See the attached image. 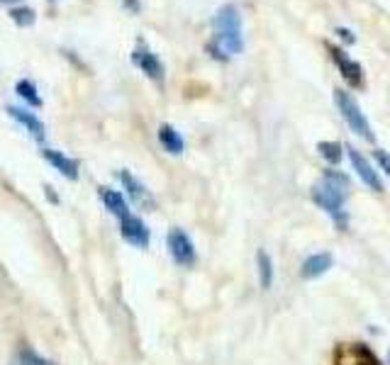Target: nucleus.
Segmentation results:
<instances>
[{"instance_id":"obj_14","label":"nucleus","mask_w":390,"mask_h":365,"mask_svg":"<svg viewBox=\"0 0 390 365\" xmlns=\"http://www.w3.org/2000/svg\"><path fill=\"white\" fill-rule=\"evenodd\" d=\"M100 200H103V205L108 207L110 214H115L118 219H122V217L132 214L130 212V205H127V198H125L120 190H113V188H100L98 190Z\"/></svg>"},{"instance_id":"obj_15","label":"nucleus","mask_w":390,"mask_h":365,"mask_svg":"<svg viewBox=\"0 0 390 365\" xmlns=\"http://www.w3.org/2000/svg\"><path fill=\"white\" fill-rule=\"evenodd\" d=\"M159 141H161L163 151L173 153V156H178V153H183V149H186V141H183L181 132H178L176 127H171V124L159 127Z\"/></svg>"},{"instance_id":"obj_22","label":"nucleus","mask_w":390,"mask_h":365,"mask_svg":"<svg viewBox=\"0 0 390 365\" xmlns=\"http://www.w3.org/2000/svg\"><path fill=\"white\" fill-rule=\"evenodd\" d=\"M336 34H339L341 39L346 41V44H354V41H356V37L351 34V30H346V27H336Z\"/></svg>"},{"instance_id":"obj_10","label":"nucleus","mask_w":390,"mask_h":365,"mask_svg":"<svg viewBox=\"0 0 390 365\" xmlns=\"http://www.w3.org/2000/svg\"><path fill=\"white\" fill-rule=\"evenodd\" d=\"M213 30L215 32H241V15L237 5H222L213 18Z\"/></svg>"},{"instance_id":"obj_11","label":"nucleus","mask_w":390,"mask_h":365,"mask_svg":"<svg viewBox=\"0 0 390 365\" xmlns=\"http://www.w3.org/2000/svg\"><path fill=\"white\" fill-rule=\"evenodd\" d=\"M42 156L56 168L68 181H78V161L76 158H68L64 151H56V149H42Z\"/></svg>"},{"instance_id":"obj_8","label":"nucleus","mask_w":390,"mask_h":365,"mask_svg":"<svg viewBox=\"0 0 390 365\" xmlns=\"http://www.w3.org/2000/svg\"><path fill=\"white\" fill-rule=\"evenodd\" d=\"M115 176H118L120 183H122L125 193H127V198L137 205V207H141V210H154L156 203H154V198H151L149 190L144 188V183L137 181V178L132 176L130 171H118Z\"/></svg>"},{"instance_id":"obj_3","label":"nucleus","mask_w":390,"mask_h":365,"mask_svg":"<svg viewBox=\"0 0 390 365\" xmlns=\"http://www.w3.org/2000/svg\"><path fill=\"white\" fill-rule=\"evenodd\" d=\"M166 246H168V253H171V258H173V263H176V266L191 268V266H195V261H198L195 243H193L191 236H188L186 231L181 229V226H173V229H168Z\"/></svg>"},{"instance_id":"obj_25","label":"nucleus","mask_w":390,"mask_h":365,"mask_svg":"<svg viewBox=\"0 0 390 365\" xmlns=\"http://www.w3.org/2000/svg\"><path fill=\"white\" fill-rule=\"evenodd\" d=\"M388 365H390V351H388Z\"/></svg>"},{"instance_id":"obj_9","label":"nucleus","mask_w":390,"mask_h":365,"mask_svg":"<svg viewBox=\"0 0 390 365\" xmlns=\"http://www.w3.org/2000/svg\"><path fill=\"white\" fill-rule=\"evenodd\" d=\"M132 63H134L137 68H141V73H146L151 81H156V83L163 81V63L159 61V56H156L149 46L141 44V41L137 44V49L132 51Z\"/></svg>"},{"instance_id":"obj_16","label":"nucleus","mask_w":390,"mask_h":365,"mask_svg":"<svg viewBox=\"0 0 390 365\" xmlns=\"http://www.w3.org/2000/svg\"><path fill=\"white\" fill-rule=\"evenodd\" d=\"M256 271H259L261 290H268L273 285V261L263 248H259V253H256Z\"/></svg>"},{"instance_id":"obj_12","label":"nucleus","mask_w":390,"mask_h":365,"mask_svg":"<svg viewBox=\"0 0 390 365\" xmlns=\"http://www.w3.org/2000/svg\"><path fill=\"white\" fill-rule=\"evenodd\" d=\"M332 263H334V256H332L329 251H325V253H313V256H308V258L303 261V266H300V275H303L305 280L320 278V275H325L327 271H329Z\"/></svg>"},{"instance_id":"obj_7","label":"nucleus","mask_w":390,"mask_h":365,"mask_svg":"<svg viewBox=\"0 0 390 365\" xmlns=\"http://www.w3.org/2000/svg\"><path fill=\"white\" fill-rule=\"evenodd\" d=\"M346 153H349V161H351V166H354L356 176L361 178L363 185H368V188H371L373 193H383L381 176H378V171L371 166V161H368V158L363 156V153L356 149V146H346Z\"/></svg>"},{"instance_id":"obj_13","label":"nucleus","mask_w":390,"mask_h":365,"mask_svg":"<svg viewBox=\"0 0 390 365\" xmlns=\"http://www.w3.org/2000/svg\"><path fill=\"white\" fill-rule=\"evenodd\" d=\"M8 115L15 122H20V124H23L37 141H44V124H42V120L37 117L34 113H30V110H25V108H15V105H10Z\"/></svg>"},{"instance_id":"obj_20","label":"nucleus","mask_w":390,"mask_h":365,"mask_svg":"<svg viewBox=\"0 0 390 365\" xmlns=\"http://www.w3.org/2000/svg\"><path fill=\"white\" fill-rule=\"evenodd\" d=\"M10 18L15 20V23L20 25V27H32L34 25V20H37V15H34V10L32 8H13L10 10Z\"/></svg>"},{"instance_id":"obj_18","label":"nucleus","mask_w":390,"mask_h":365,"mask_svg":"<svg viewBox=\"0 0 390 365\" xmlns=\"http://www.w3.org/2000/svg\"><path fill=\"white\" fill-rule=\"evenodd\" d=\"M15 93H18L27 105H32V108H42V98L37 95V88H34L32 81H18V86H15Z\"/></svg>"},{"instance_id":"obj_24","label":"nucleus","mask_w":390,"mask_h":365,"mask_svg":"<svg viewBox=\"0 0 390 365\" xmlns=\"http://www.w3.org/2000/svg\"><path fill=\"white\" fill-rule=\"evenodd\" d=\"M0 3H13V0H0Z\"/></svg>"},{"instance_id":"obj_4","label":"nucleus","mask_w":390,"mask_h":365,"mask_svg":"<svg viewBox=\"0 0 390 365\" xmlns=\"http://www.w3.org/2000/svg\"><path fill=\"white\" fill-rule=\"evenodd\" d=\"M244 49V39H241V32H215L213 39L208 44V51L213 54V59L218 61H227L229 56L241 54Z\"/></svg>"},{"instance_id":"obj_6","label":"nucleus","mask_w":390,"mask_h":365,"mask_svg":"<svg viewBox=\"0 0 390 365\" xmlns=\"http://www.w3.org/2000/svg\"><path fill=\"white\" fill-rule=\"evenodd\" d=\"M327 49H329L332 59H334L336 68L341 71L344 81L349 83L351 88H361L363 86V68H361V63L354 61L344 49H339V46H334V44H327Z\"/></svg>"},{"instance_id":"obj_23","label":"nucleus","mask_w":390,"mask_h":365,"mask_svg":"<svg viewBox=\"0 0 390 365\" xmlns=\"http://www.w3.org/2000/svg\"><path fill=\"white\" fill-rule=\"evenodd\" d=\"M125 5H127L132 13H137V10H139V3H137V0H125Z\"/></svg>"},{"instance_id":"obj_2","label":"nucleus","mask_w":390,"mask_h":365,"mask_svg":"<svg viewBox=\"0 0 390 365\" xmlns=\"http://www.w3.org/2000/svg\"><path fill=\"white\" fill-rule=\"evenodd\" d=\"M334 103H336V108H339L341 117L346 120V124H349V129L354 132V134L363 136L366 141L376 139V134H373L371 124H368V120L363 117L361 108H358V103H356L354 98H351V93H346V91H341V88H336V91H334Z\"/></svg>"},{"instance_id":"obj_17","label":"nucleus","mask_w":390,"mask_h":365,"mask_svg":"<svg viewBox=\"0 0 390 365\" xmlns=\"http://www.w3.org/2000/svg\"><path fill=\"white\" fill-rule=\"evenodd\" d=\"M317 151L327 163H332V166H339L341 158H344V146H341L339 141H320Z\"/></svg>"},{"instance_id":"obj_1","label":"nucleus","mask_w":390,"mask_h":365,"mask_svg":"<svg viewBox=\"0 0 390 365\" xmlns=\"http://www.w3.org/2000/svg\"><path fill=\"white\" fill-rule=\"evenodd\" d=\"M351 188V181L346 173L336 168H327L317 183L313 185V200L317 207H322L332 219L336 222L339 229H346V212H344V198L346 190Z\"/></svg>"},{"instance_id":"obj_21","label":"nucleus","mask_w":390,"mask_h":365,"mask_svg":"<svg viewBox=\"0 0 390 365\" xmlns=\"http://www.w3.org/2000/svg\"><path fill=\"white\" fill-rule=\"evenodd\" d=\"M373 161L378 163V168H381L386 176H390V153L386 149H376V151H373Z\"/></svg>"},{"instance_id":"obj_5","label":"nucleus","mask_w":390,"mask_h":365,"mask_svg":"<svg viewBox=\"0 0 390 365\" xmlns=\"http://www.w3.org/2000/svg\"><path fill=\"white\" fill-rule=\"evenodd\" d=\"M118 222H120V236H122V239L127 241L130 246H134V248H146V246H149L151 231H149V226H146L144 222L139 219V217L127 214V217H122V219H118Z\"/></svg>"},{"instance_id":"obj_19","label":"nucleus","mask_w":390,"mask_h":365,"mask_svg":"<svg viewBox=\"0 0 390 365\" xmlns=\"http://www.w3.org/2000/svg\"><path fill=\"white\" fill-rule=\"evenodd\" d=\"M18 361H20V365H56L54 361H49V358L39 356V353H37L32 346H23V348H20Z\"/></svg>"}]
</instances>
